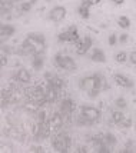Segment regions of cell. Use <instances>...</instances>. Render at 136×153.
Masks as SVG:
<instances>
[{
    "label": "cell",
    "mask_w": 136,
    "mask_h": 153,
    "mask_svg": "<svg viewBox=\"0 0 136 153\" xmlns=\"http://www.w3.org/2000/svg\"><path fill=\"white\" fill-rule=\"evenodd\" d=\"M46 47V37L40 33H29L26 39L23 40L20 46V53L23 56H36L39 53H43Z\"/></svg>",
    "instance_id": "1"
},
{
    "label": "cell",
    "mask_w": 136,
    "mask_h": 153,
    "mask_svg": "<svg viewBox=\"0 0 136 153\" xmlns=\"http://www.w3.org/2000/svg\"><path fill=\"white\" fill-rule=\"evenodd\" d=\"M72 145L70 136L63 132H57L56 134H52V146L57 152H68L69 147Z\"/></svg>",
    "instance_id": "2"
},
{
    "label": "cell",
    "mask_w": 136,
    "mask_h": 153,
    "mask_svg": "<svg viewBox=\"0 0 136 153\" xmlns=\"http://www.w3.org/2000/svg\"><path fill=\"white\" fill-rule=\"evenodd\" d=\"M54 66L60 67L63 70H69V72H73L76 70V63L75 60L72 59L70 56H63V54H56L53 60Z\"/></svg>",
    "instance_id": "3"
},
{
    "label": "cell",
    "mask_w": 136,
    "mask_h": 153,
    "mask_svg": "<svg viewBox=\"0 0 136 153\" xmlns=\"http://www.w3.org/2000/svg\"><path fill=\"white\" fill-rule=\"evenodd\" d=\"M80 114L85 116L92 125L97 123V122L100 120V116H102L99 109H96V107H93V106H88V105H82L80 106Z\"/></svg>",
    "instance_id": "4"
},
{
    "label": "cell",
    "mask_w": 136,
    "mask_h": 153,
    "mask_svg": "<svg viewBox=\"0 0 136 153\" xmlns=\"http://www.w3.org/2000/svg\"><path fill=\"white\" fill-rule=\"evenodd\" d=\"M52 134V127L48 122H42V123H37L33 129V136L36 140H45L48 139L49 136Z\"/></svg>",
    "instance_id": "5"
},
{
    "label": "cell",
    "mask_w": 136,
    "mask_h": 153,
    "mask_svg": "<svg viewBox=\"0 0 136 153\" xmlns=\"http://www.w3.org/2000/svg\"><path fill=\"white\" fill-rule=\"evenodd\" d=\"M92 45H93V40H92V37H90L89 34H86L83 39H79L75 43L76 53L79 54V56H85V54L89 52V49H92Z\"/></svg>",
    "instance_id": "6"
},
{
    "label": "cell",
    "mask_w": 136,
    "mask_h": 153,
    "mask_svg": "<svg viewBox=\"0 0 136 153\" xmlns=\"http://www.w3.org/2000/svg\"><path fill=\"white\" fill-rule=\"evenodd\" d=\"M66 13H68V10H66V7L63 6H54L50 12H49V20H52L54 23H59L62 20L66 17Z\"/></svg>",
    "instance_id": "7"
},
{
    "label": "cell",
    "mask_w": 136,
    "mask_h": 153,
    "mask_svg": "<svg viewBox=\"0 0 136 153\" xmlns=\"http://www.w3.org/2000/svg\"><path fill=\"white\" fill-rule=\"evenodd\" d=\"M113 82H115L117 86L123 87V89H132V87L135 86V82L122 73H116L113 76Z\"/></svg>",
    "instance_id": "8"
},
{
    "label": "cell",
    "mask_w": 136,
    "mask_h": 153,
    "mask_svg": "<svg viewBox=\"0 0 136 153\" xmlns=\"http://www.w3.org/2000/svg\"><path fill=\"white\" fill-rule=\"evenodd\" d=\"M75 103H73V100L72 99H63L60 103V113L63 116H66V117H70L72 113L75 112Z\"/></svg>",
    "instance_id": "9"
},
{
    "label": "cell",
    "mask_w": 136,
    "mask_h": 153,
    "mask_svg": "<svg viewBox=\"0 0 136 153\" xmlns=\"http://www.w3.org/2000/svg\"><path fill=\"white\" fill-rule=\"evenodd\" d=\"M63 114L59 112V113H53L52 116H50V119H49V125H50V127L52 129H54V130H60V127L63 126Z\"/></svg>",
    "instance_id": "10"
},
{
    "label": "cell",
    "mask_w": 136,
    "mask_h": 153,
    "mask_svg": "<svg viewBox=\"0 0 136 153\" xmlns=\"http://www.w3.org/2000/svg\"><path fill=\"white\" fill-rule=\"evenodd\" d=\"M13 79H16L17 82H20V83H29L30 79H32V74H30V72H29L27 69L22 67V69H19V70L16 72V74L13 76Z\"/></svg>",
    "instance_id": "11"
},
{
    "label": "cell",
    "mask_w": 136,
    "mask_h": 153,
    "mask_svg": "<svg viewBox=\"0 0 136 153\" xmlns=\"http://www.w3.org/2000/svg\"><path fill=\"white\" fill-rule=\"evenodd\" d=\"M90 60L93 63H105L106 62V54L103 52L102 49H92V53H90Z\"/></svg>",
    "instance_id": "12"
},
{
    "label": "cell",
    "mask_w": 136,
    "mask_h": 153,
    "mask_svg": "<svg viewBox=\"0 0 136 153\" xmlns=\"http://www.w3.org/2000/svg\"><path fill=\"white\" fill-rule=\"evenodd\" d=\"M16 33V27L12 25H1L0 27V34H1V42H4L6 39H10L12 36Z\"/></svg>",
    "instance_id": "13"
},
{
    "label": "cell",
    "mask_w": 136,
    "mask_h": 153,
    "mask_svg": "<svg viewBox=\"0 0 136 153\" xmlns=\"http://www.w3.org/2000/svg\"><path fill=\"white\" fill-rule=\"evenodd\" d=\"M57 99H59V89L48 86V89H46V102L48 103H54Z\"/></svg>",
    "instance_id": "14"
},
{
    "label": "cell",
    "mask_w": 136,
    "mask_h": 153,
    "mask_svg": "<svg viewBox=\"0 0 136 153\" xmlns=\"http://www.w3.org/2000/svg\"><path fill=\"white\" fill-rule=\"evenodd\" d=\"M45 65V59H43V53H39L33 56V59H32V66H33L34 70H40L42 67Z\"/></svg>",
    "instance_id": "15"
},
{
    "label": "cell",
    "mask_w": 136,
    "mask_h": 153,
    "mask_svg": "<svg viewBox=\"0 0 136 153\" xmlns=\"http://www.w3.org/2000/svg\"><path fill=\"white\" fill-rule=\"evenodd\" d=\"M125 117L126 116L123 114V112H120V110H112V122L115 125H120Z\"/></svg>",
    "instance_id": "16"
},
{
    "label": "cell",
    "mask_w": 136,
    "mask_h": 153,
    "mask_svg": "<svg viewBox=\"0 0 136 153\" xmlns=\"http://www.w3.org/2000/svg\"><path fill=\"white\" fill-rule=\"evenodd\" d=\"M48 82H49V86L56 87V89H59V90H60L62 87H63V85H65V83H63V80H62L60 77H57V76H52Z\"/></svg>",
    "instance_id": "17"
},
{
    "label": "cell",
    "mask_w": 136,
    "mask_h": 153,
    "mask_svg": "<svg viewBox=\"0 0 136 153\" xmlns=\"http://www.w3.org/2000/svg\"><path fill=\"white\" fill-rule=\"evenodd\" d=\"M103 142H105V143H106L109 147H113V146H116V143H117V139H116L115 134L106 133L105 136H103Z\"/></svg>",
    "instance_id": "18"
},
{
    "label": "cell",
    "mask_w": 136,
    "mask_h": 153,
    "mask_svg": "<svg viewBox=\"0 0 136 153\" xmlns=\"http://www.w3.org/2000/svg\"><path fill=\"white\" fill-rule=\"evenodd\" d=\"M69 33H70V42L72 43H76L77 40L80 39V36H79V32H77V27L75 26V25H72V26L68 29Z\"/></svg>",
    "instance_id": "19"
},
{
    "label": "cell",
    "mask_w": 136,
    "mask_h": 153,
    "mask_svg": "<svg viewBox=\"0 0 136 153\" xmlns=\"http://www.w3.org/2000/svg\"><path fill=\"white\" fill-rule=\"evenodd\" d=\"M117 26L120 29H129L130 27V19L128 16H120L117 19Z\"/></svg>",
    "instance_id": "20"
},
{
    "label": "cell",
    "mask_w": 136,
    "mask_h": 153,
    "mask_svg": "<svg viewBox=\"0 0 136 153\" xmlns=\"http://www.w3.org/2000/svg\"><path fill=\"white\" fill-rule=\"evenodd\" d=\"M126 60H129V54L126 53V52H117V53L115 54V62L116 63H120V65H122V63H125V62H126Z\"/></svg>",
    "instance_id": "21"
},
{
    "label": "cell",
    "mask_w": 136,
    "mask_h": 153,
    "mask_svg": "<svg viewBox=\"0 0 136 153\" xmlns=\"http://www.w3.org/2000/svg\"><path fill=\"white\" fill-rule=\"evenodd\" d=\"M89 9L90 7H86V6H79L77 7V14L80 16L82 19H89V16H90V12H89Z\"/></svg>",
    "instance_id": "22"
},
{
    "label": "cell",
    "mask_w": 136,
    "mask_h": 153,
    "mask_svg": "<svg viewBox=\"0 0 136 153\" xmlns=\"http://www.w3.org/2000/svg\"><path fill=\"white\" fill-rule=\"evenodd\" d=\"M113 105H115L117 109H126V106H128V102L123 99V97H117V99H115Z\"/></svg>",
    "instance_id": "23"
},
{
    "label": "cell",
    "mask_w": 136,
    "mask_h": 153,
    "mask_svg": "<svg viewBox=\"0 0 136 153\" xmlns=\"http://www.w3.org/2000/svg\"><path fill=\"white\" fill-rule=\"evenodd\" d=\"M57 40L59 42H70V33H69V30H66V32H62V33H59V36H57Z\"/></svg>",
    "instance_id": "24"
},
{
    "label": "cell",
    "mask_w": 136,
    "mask_h": 153,
    "mask_svg": "<svg viewBox=\"0 0 136 153\" xmlns=\"http://www.w3.org/2000/svg\"><path fill=\"white\" fill-rule=\"evenodd\" d=\"M36 119H37V123H42V122H48L46 112H45V110H39V112L36 113Z\"/></svg>",
    "instance_id": "25"
},
{
    "label": "cell",
    "mask_w": 136,
    "mask_h": 153,
    "mask_svg": "<svg viewBox=\"0 0 136 153\" xmlns=\"http://www.w3.org/2000/svg\"><path fill=\"white\" fill-rule=\"evenodd\" d=\"M32 6H33V4L30 3V0H29V1H23L20 4V12L22 13H27V12L32 9Z\"/></svg>",
    "instance_id": "26"
},
{
    "label": "cell",
    "mask_w": 136,
    "mask_h": 153,
    "mask_svg": "<svg viewBox=\"0 0 136 153\" xmlns=\"http://www.w3.org/2000/svg\"><path fill=\"white\" fill-rule=\"evenodd\" d=\"M117 40H119V36H117L116 33L109 34V37H108V43H109V46H115L116 43H117Z\"/></svg>",
    "instance_id": "27"
},
{
    "label": "cell",
    "mask_w": 136,
    "mask_h": 153,
    "mask_svg": "<svg viewBox=\"0 0 136 153\" xmlns=\"http://www.w3.org/2000/svg\"><path fill=\"white\" fill-rule=\"evenodd\" d=\"M130 125H132V120L129 119V117H125L123 119V122L119 125V126H122V127H130Z\"/></svg>",
    "instance_id": "28"
},
{
    "label": "cell",
    "mask_w": 136,
    "mask_h": 153,
    "mask_svg": "<svg viewBox=\"0 0 136 153\" xmlns=\"http://www.w3.org/2000/svg\"><path fill=\"white\" fill-rule=\"evenodd\" d=\"M129 62L133 65V66H136V50L135 52H130L129 53Z\"/></svg>",
    "instance_id": "29"
},
{
    "label": "cell",
    "mask_w": 136,
    "mask_h": 153,
    "mask_svg": "<svg viewBox=\"0 0 136 153\" xmlns=\"http://www.w3.org/2000/svg\"><path fill=\"white\" fill-rule=\"evenodd\" d=\"M128 36H129V34L122 33V34H120V36H119V42H120V43H126V42H128V39H129Z\"/></svg>",
    "instance_id": "30"
},
{
    "label": "cell",
    "mask_w": 136,
    "mask_h": 153,
    "mask_svg": "<svg viewBox=\"0 0 136 153\" xmlns=\"http://www.w3.org/2000/svg\"><path fill=\"white\" fill-rule=\"evenodd\" d=\"M32 152H43V147H40V146H32Z\"/></svg>",
    "instance_id": "31"
},
{
    "label": "cell",
    "mask_w": 136,
    "mask_h": 153,
    "mask_svg": "<svg viewBox=\"0 0 136 153\" xmlns=\"http://www.w3.org/2000/svg\"><path fill=\"white\" fill-rule=\"evenodd\" d=\"M115 4H117V6H120V4H123L125 3V0H112Z\"/></svg>",
    "instance_id": "32"
},
{
    "label": "cell",
    "mask_w": 136,
    "mask_h": 153,
    "mask_svg": "<svg viewBox=\"0 0 136 153\" xmlns=\"http://www.w3.org/2000/svg\"><path fill=\"white\" fill-rule=\"evenodd\" d=\"M77 152L79 153H86L88 152V147H79V149H77Z\"/></svg>",
    "instance_id": "33"
},
{
    "label": "cell",
    "mask_w": 136,
    "mask_h": 153,
    "mask_svg": "<svg viewBox=\"0 0 136 153\" xmlns=\"http://www.w3.org/2000/svg\"><path fill=\"white\" fill-rule=\"evenodd\" d=\"M92 1H93V4H99L100 3V0H92Z\"/></svg>",
    "instance_id": "34"
},
{
    "label": "cell",
    "mask_w": 136,
    "mask_h": 153,
    "mask_svg": "<svg viewBox=\"0 0 136 153\" xmlns=\"http://www.w3.org/2000/svg\"><path fill=\"white\" fill-rule=\"evenodd\" d=\"M36 1H37V0H30V3H32V4H34Z\"/></svg>",
    "instance_id": "35"
}]
</instances>
